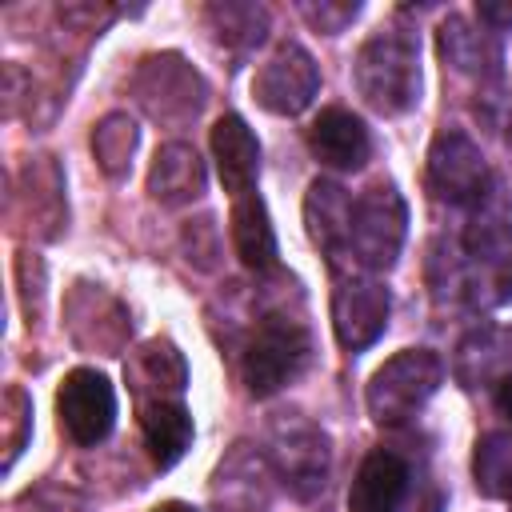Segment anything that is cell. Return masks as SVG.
<instances>
[{
  "label": "cell",
  "instance_id": "6da1fadb",
  "mask_svg": "<svg viewBox=\"0 0 512 512\" xmlns=\"http://www.w3.org/2000/svg\"><path fill=\"white\" fill-rule=\"evenodd\" d=\"M356 88L384 116L408 112L416 104V96H420L416 40L404 28H380V32H372L364 40L360 56H356Z\"/></svg>",
  "mask_w": 512,
  "mask_h": 512
},
{
  "label": "cell",
  "instance_id": "7a4b0ae2",
  "mask_svg": "<svg viewBox=\"0 0 512 512\" xmlns=\"http://www.w3.org/2000/svg\"><path fill=\"white\" fill-rule=\"evenodd\" d=\"M444 364L432 348H404L392 360H384L368 380V412L376 424H404L412 420L428 396L440 388Z\"/></svg>",
  "mask_w": 512,
  "mask_h": 512
},
{
  "label": "cell",
  "instance_id": "3957f363",
  "mask_svg": "<svg viewBox=\"0 0 512 512\" xmlns=\"http://www.w3.org/2000/svg\"><path fill=\"white\" fill-rule=\"evenodd\" d=\"M312 356L308 328L292 316H264L244 348V384L252 396H272L280 392L292 376L304 372Z\"/></svg>",
  "mask_w": 512,
  "mask_h": 512
},
{
  "label": "cell",
  "instance_id": "277c9868",
  "mask_svg": "<svg viewBox=\"0 0 512 512\" xmlns=\"http://www.w3.org/2000/svg\"><path fill=\"white\" fill-rule=\"evenodd\" d=\"M56 416H60V428L68 432L72 444H80V448L100 444L112 432V424H116L112 380L104 372H96V368H72L60 380Z\"/></svg>",
  "mask_w": 512,
  "mask_h": 512
},
{
  "label": "cell",
  "instance_id": "5b68a950",
  "mask_svg": "<svg viewBox=\"0 0 512 512\" xmlns=\"http://www.w3.org/2000/svg\"><path fill=\"white\" fill-rule=\"evenodd\" d=\"M404 240V204L392 184H372L352 204V248L368 268H388Z\"/></svg>",
  "mask_w": 512,
  "mask_h": 512
},
{
  "label": "cell",
  "instance_id": "8992f818",
  "mask_svg": "<svg viewBox=\"0 0 512 512\" xmlns=\"http://www.w3.org/2000/svg\"><path fill=\"white\" fill-rule=\"evenodd\" d=\"M428 184L448 204H480L488 196V164L464 132H440L428 152Z\"/></svg>",
  "mask_w": 512,
  "mask_h": 512
},
{
  "label": "cell",
  "instance_id": "52a82bcc",
  "mask_svg": "<svg viewBox=\"0 0 512 512\" xmlns=\"http://www.w3.org/2000/svg\"><path fill=\"white\" fill-rule=\"evenodd\" d=\"M316 88H320V72L300 44H280L252 76V96L276 116H296L300 108H308Z\"/></svg>",
  "mask_w": 512,
  "mask_h": 512
},
{
  "label": "cell",
  "instance_id": "ba28073f",
  "mask_svg": "<svg viewBox=\"0 0 512 512\" xmlns=\"http://www.w3.org/2000/svg\"><path fill=\"white\" fill-rule=\"evenodd\" d=\"M388 324V292L376 280H344L332 292V328L344 348H368Z\"/></svg>",
  "mask_w": 512,
  "mask_h": 512
},
{
  "label": "cell",
  "instance_id": "9c48e42d",
  "mask_svg": "<svg viewBox=\"0 0 512 512\" xmlns=\"http://www.w3.org/2000/svg\"><path fill=\"white\" fill-rule=\"evenodd\" d=\"M212 156H216V172H220V184L224 192L236 200V196H248L256 192V176H260V144L252 136V128L228 112L212 124Z\"/></svg>",
  "mask_w": 512,
  "mask_h": 512
},
{
  "label": "cell",
  "instance_id": "30bf717a",
  "mask_svg": "<svg viewBox=\"0 0 512 512\" xmlns=\"http://www.w3.org/2000/svg\"><path fill=\"white\" fill-rule=\"evenodd\" d=\"M404 492H408V464L388 448H372L360 460L356 480L348 488V512H396Z\"/></svg>",
  "mask_w": 512,
  "mask_h": 512
},
{
  "label": "cell",
  "instance_id": "8fae6325",
  "mask_svg": "<svg viewBox=\"0 0 512 512\" xmlns=\"http://www.w3.org/2000/svg\"><path fill=\"white\" fill-rule=\"evenodd\" d=\"M308 148L328 168H360L372 152V140L360 116H352L348 108H324L308 124Z\"/></svg>",
  "mask_w": 512,
  "mask_h": 512
},
{
  "label": "cell",
  "instance_id": "7c38bea8",
  "mask_svg": "<svg viewBox=\"0 0 512 512\" xmlns=\"http://www.w3.org/2000/svg\"><path fill=\"white\" fill-rule=\"evenodd\" d=\"M228 224H232V248H236L244 268H252V272L276 268V228L268 220V208H264L260 192L236 196L232 212H228Z\"/></svg>",
  "mask_w": 512,
  "mask_h": 512
},
{
  "label": "cell",
  "instance_id": "4fadbf2b",
  "mask_svg": "<svg viewBox=\"0 0 512 512\" xmlns=\"http://www.w3.org/2000/svg\"><path fill=\"white\" fill-rule=\"evenodd\" d=\"M352 204L356 200L332 180H312V188H308V200H304L308 232L328 256L352 248Z\"/></svg>",
  "mask_w": 512,
  "mask_h": 512
},
{
  "label": "cell",
  "instance_id": "5bb4252c",
  "mask_svg": "<svg viewBox=\"0 0 512 512\" xmlns=\"http://www.w3.org/2000/svg\"><path fill=\"white\" fill-rule=\"evenodd\" d=\"M140 432H144V448H148L152 464L156 468H172L192 444V416L176 400H156V404L144 408Z\"/></svg>",
  "mask_w": 512,
  "mask_h": 512
},
{
  "label": "cell",
  "instance_id": "9a60e30c",
  "mask_svg": "<svg viewBox=\"0 0 512 512\" xmlns=\"http://www.w3.org/2000/svg\"><path fill=\"white\" fill-rule=\"evenodd\" d=\"M200 188H204V168H200V156L188 144H168V148L156 152V164L148 172V192L160 204L196 200Z\"/></svg>",
  "mask_w": 512,
  "mask_h": 512
},
{
  "label": "cell",
  "instance_id": "2e32d148",
  "mask_svg": "<svg viewBox=\"0 0 512 512\" xmlns=\"http://www.w3.org/2000/svg\"><path fill=\"white\" fill-rule=\"evenodd\" d=\"M276 436H280V472L288 476L284 484H300L304 480L308 492L324 488V460H328L324 436L316 428H308V424H280Z\"/></svg>",
  "mask_w": 512,
  "mask_h": 512
},
{
  "label": "cell",
  "instance_id": "e0dca14e",
  "mask_svg": "<svg viewBox=\"0 0 512 512\" xmlns=\"http://www.w3.org/2000/svg\"><path fill=\"white\" fill-rule=\"evenodd\" d=\"M472 472L480 492L508 500L512 504V436L492 432L484 440H476V456H472Z\"/></svg>",
  "mask_w": 512,
  "mask_h": 512
},
{
  "label": "cell",
  "instance_id": "ac0fdd59",
  "mask_svg": "<svg viewBox=\"0 0 512 512\" xmlns=\"http://www.w3.org/2000/svg\"><path fill=\"white\" fill-rule=\"evenodd\" d=\"M92 148H96V156L104 160L108 172H120V164H124V160L132 156V148H136V128H132V120H128V116H108V120L96 128Z\"/></svg>",
  "mask_w": 512,
  "mask_h": 512
},
{
  "label": "cell",
  "instance_id": "d6986e66",
  "mask_svg": "<svg viewBox=\"0 0 512 512\" xmlns=\"http://www.w3.org/2000/svg\"><path fill=\"white\" fill-rule=\"evenodd\" d=\"M356 12H360L356 4H340V8H328V4H320V8H304V16H308L320 32H340V24L352 20Z\"/></svg>",
  "mask_w": 512,
  "mask_h": 512
},
{
  "label": "cell",
  "instance_id": "ffe728a7",
  "mask_svg": "<svg viewBox=\"0 0 512 512\" xmlns=\"http://www.w3.org/2000/svg\"><path fill=\"white\" fill-rule=\"evenodd\" d=\"M476 16L488 20L492 28H512V4H492V0H484V4H476Z\"/></svg>",
  "mask_w": 512,
  "mask_h": 512
},
{
  "label": "cell",
  "instance_id": "44dd1931",
  "mask_svg": "<svg viewBox=\"0 0 512 512\" xmlns=\"http://www.w3.org/2000/svg\"><path fill=\"white\" fill-rule=\"evenodd\" d=\"M496 408H500V416L512 420V376H504V380L496 384Z\"/></svg>",
  "mask_w": 512,
  "mask_h": 512
},
{
  "label": "cell",
  "instance_id": "7402d4cb",
  "mask_svg": "<svg viewBox=\"0 0 512 512\" xmlns=\"http://www.w3.org/2000/svg\"><path fill=\"white\" fill-rule=\"evenodd\" d=\"M152 512H196L192 504H180V500H168V504H156Z\"/></svg>",
  "mask_w": 512,
  "mask_h": 512
}]
</instances>
